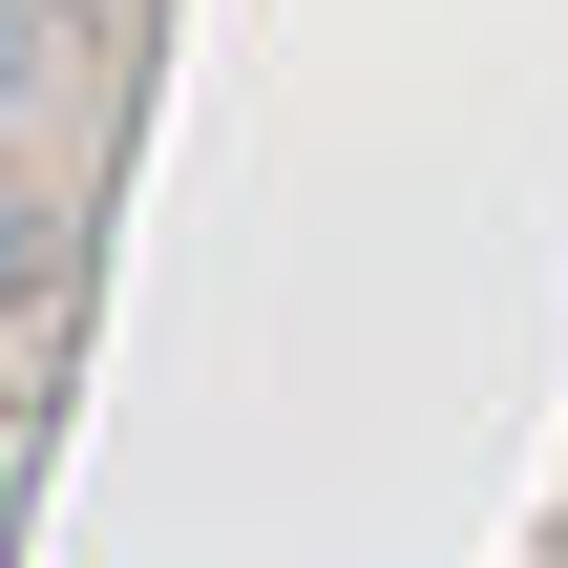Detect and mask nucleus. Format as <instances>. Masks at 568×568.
<instances>
[{
  "label": "nucleus",
  "instance_id": "f257e3e1",
  "mask_svg": "<svg viewBox=\"0 0 568 568\" xmlns=\"http://www.w3.org/2000/svg\"><path fill=\"white\" fill-rule=\"evenodd\" d=\"M42 316H63V190L0 148V337H42Z\"/></svg>",
  "mask_w": 568,
  "mask_h": 568
},
{
  "label": "nucleus",
  "instance_id": "f03ea898",
  "mask_svg": "<svg viewBox=\"0 0 568 568\" xmlns=\"http://www.w3.org/2000/svg\"><path fill=\"white\" fill-rule=\"evenodd\" d=\"M42 105H63V21H42V0H0V148H21Z\"/></svg>",
  "mask_w": 568,
  "mask_h": 568
}]
</instances>
